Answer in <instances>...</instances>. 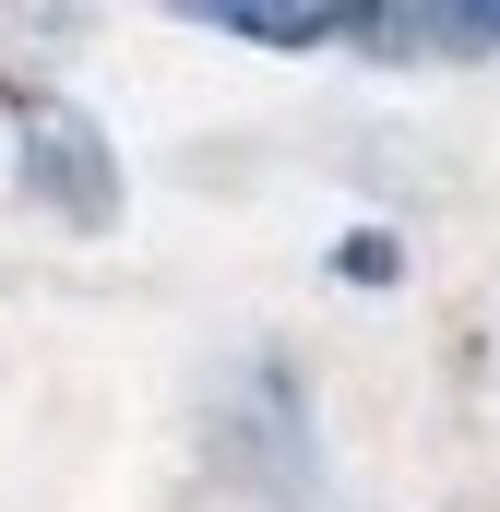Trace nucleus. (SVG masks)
<instances>
[{"label":"nucleus","instance_id":"nucleus-2","mask_svg":"<svg viewBox=\"0 0 500 512\" xmlns=\"http://www.w3.org/2000/svg\"><path fill=\"white\" fill-rule=\"evenodd\" d=\"M346 36L370 60H489L500 48V0H358Z\"/></svg>","mask_w":500,"mask_h":512},{"label":"nucleus","instance_id":"nucleus-1","mask_svg":"<svg viewBox=\"0 0 500 512\" xmlns=\"http://www.w3.org/2000/svg\"><path fill=\"white\" fill-rule=\"evenodd\" d=\"M12 131H24V191L60 215V227H120V155L108 131L60 96H12Z\"/></svg>","mask_w":500,"mask_h":512},{"label":"nucleus","instance_id":"nucleus-3","mask_svg":"<svg viewBox=\"0 0 500 512\" xmlns=\"http://www.w3.org/2000/svg\"><path fill=\"white\" fill-rule=\"evenodd\" d=\"M203 24H227L250 48H322V36H346L358 24V0H191Z\"/></svg>","mask_w":500,"mask_h":512}]
</instances>
